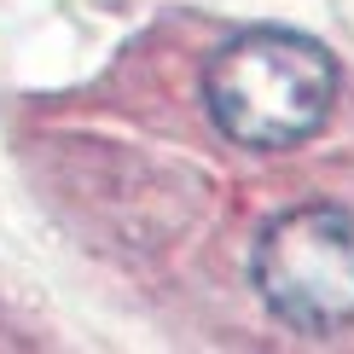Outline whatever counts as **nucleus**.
<instances>
[{
    "mask_svg": "<svg viewBox=\"0 0 354 354\" xmlns=\"http://www.w3.org/2000/svg\"><path fill=\"white\" fill-rule=\"evenodd\" d=\"M250 285L290 331L326 337L354 319V209L302 203L261 227L250 250Z\"/></svg>",
    "mask_w": 354,
    "mask_h": 354,
    "instance_id": "2",
    "label": "nucleus"
},
{
    "mask_svg": "<svg viewBox=\"0 0 354 354\" xmlns=\"http://www.w3.org/2000/svg\"><path fill=\"white\" fill-rule=\"evenodd\" d=\"M203 111L244 151L308 145L337 111V58L297 29H244L203 64Z\"/></svg>",
    "mask_w": 354,
    "mask_h": 354,
    "instance_id": "1",
    "label": "nucleus"
}]
</instances>
